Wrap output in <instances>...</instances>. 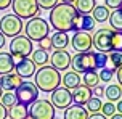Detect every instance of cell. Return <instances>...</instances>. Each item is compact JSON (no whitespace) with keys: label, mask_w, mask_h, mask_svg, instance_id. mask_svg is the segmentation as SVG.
<instances>
[{"label":"cell","mask_w":122,"mask_h":119,"mask_svg":"<svg viewBox=\"0 0 122 119\" xmlns=\"http://www.w3.org/2000/svg\"><path fill=\"white\" fill-rule=\"evenodd\" d=\"M79 13L72 3H58V5L50 10V26L56 32H69L72 31V23Z\"/></svg>","instance_id":"6da1fadb"},{"label":"cell","mask_w":122,"mask_h":119,"mask_svg":"<svg viewBox=\"0 0 122 119\" xmlns=\"http://www.w3.org/2000/svg\"><path fill=\"white\" fill-rule=\"evenodd\" d=\"M36 85L40 92H53L61 85V74L53 66H42L36 71Z\"/></svg>","instance_id":"7a4b0ae2"},{"label":"cell","mask_w":122,"mask_h":119,"mask_svg":"<svg viewBox=\"0 0 122 119\" xmlns=\"http://www.w3.org/2000/svg\"><path fill=\"white\" fill-rule=\"evenodd\" d=\"M24 32L26 36L32 40V42H40L43 39L48 37V32H50V24L48 21H45L40 16H36V18L29 19L24 26Z\"/></svg>","instance_id":"3957f363"},{"label":"cell","mask_w":122,"mask_h":119,"mask_svg":"<svg viewBox=\"0 0 122 119\" xmlns=\"http://www.w3.org/2000/svg\"><path fill=\"white\" fill-rule=\"evenodd\" d=\"M71 68L77 74H85L88 71H97V52L76 53L71 60Z\"/></svg>","instance_id":"277c9868"},{"label":"cell","mask_w":122,"mask_h":119,"mask_svg":"<svg viewBox=\"0 0 122 119\" xmlns=\"http://www.w3.org/2000/svg\"><path fill=\"white\" fill-rule=\"evenodd\" d=\"M34 52V45L27 36H16L11 39L10 42V53L13 55L15 60H21V58H29Z\"/></svg>","instance_id":"5b68a950"},{"label":"cell","mask_w":122,"mask_h":119,"mask_svg":"<svg viewBox=\"0 0 122 119\" xmlns=\"http://www.w3.org/2000/svg\"><path fill=\"white\" fill-rule=\"evenodd\" d=\"M13 13L21 19H32L40 15V6L37 0H13Z\"/></svg>","instance_id":"8992f818"},{"label":"cell","mask_w":122,"mask_h":119,"mask_svg":"<svg viewBox=\"0 0 122 119\" xmlns=\"http://www.w3.org/2000/svg\"><path fill=\"white\" fill-rule=\"evenodd\" d=\"M0 32L5 37H16L23 32V19L16 16L15 13L5 15L3 18L0 19Z\"/></svg>","instance_id":"52a82bcc"},{"label":"cell","mask_w":122,"mask_h":119,"mask_svg":"<svg viewBox=\"0 0 122 119\" xmlns=\"http://www.w3.org/2000/svg\"><path fill=\"white\" fill-rule=\"evenodd\" d=\"M39 92H40V90L37 88L36 82L24 81L16 90H15V95H16L18 103H23L26 106H30V105L39 98Z\"/></svg>","instance_id":"ba28073f"},{"label":"cell","mask_w":122,"mask_h":119,"mask_svg":"<svg viewBox=\"0 0 122 119\" xmlns=\"http://www.w3.org/2000/svg\"><path fill=\"white\" fill-rule=\"evenodd\" d=\"M29 116L32 119H55V106L45 98H37L29 106Z\"/></svg>","instance_id":"9c48e42d"},{"label":"cell","mask_w":122,"mask_h":119,"mask_svg":"<svg viewBox=\"0 0 122 119\" xmlns=\"http://www.w3.org/2000/svg\"><path fill=\"white\" fill-rule=\"evenodd\" d=\"M112 37H114V31L111 27H101L93 36V47L97 48V52L111 53L112 52Z\"/></svg>","instance_id":"30bf717a"},{"label":"cell","mask_w":122,"mask_h":119,"mask_svg":"<svg viewBox=\"0 0 122 119\" xmlns=\"http://www.w3.org/2000/svg\"><path fill=\"white\" fill-rule=\"evenodd\" d=\"M71 47L77 53L90 52V48L93 47V36H90V32H85V31L74 32V36L71 37Z\"/></svg>","instance_id":"8fae6325"},{"label":"cell","mask_w":122,"mask_h":119,"mask_svg":"<svg viewBox=\"0 0 122 119\" xmlns=\"http://www.w3.org/2000/svg\"><path fill=\"white\" fill-rule=\"evenodd\" d=\"M51 105L55 109H67L72 105V93L66 87H58L56 90L51 92Z\"/></svg>","instance_id":"7c38bea8"},{"label":"cell","mask_w":122,"mask_h":119,"mask_svg":"<svg viewBox=\"0 0 122 119\" xmlns=\"http://www.w3.org/2000/svg\"><path fill=\"white\" fill-rule=\"evenodd\" d=\"M71 60L72 57L66 50H55L50 57V63L56 71H66L67 68H71Z\"/></svg>","instance_id":"4fadbf2b"},{"label":"cell","mask_w":122,"mask_h":119,"mask_svg":"<svg viewBox=\"0 0 122 119\" xmlns=\"http://www.w3.org/2000/svg\"><path fill=\"white\" fill-rule=\"evenodd\" d=\"M16 61V66H15V71L16 74L23 79H27V77H32L36 74V63L32 61L30 58H21V60H15Z\"/></svg>","instance_id":"5bb4252c"},{"label":"cell","mask_w":122,"mask_h":119,"mask_svg":"<svg viewBox=\"0 0 122 119\" xmlns=\"http://www.w3.org/2000/svg\"><path fill=\"white\" fill-rule=\"evenodd\" d=\"M71 93H72V103L80 105V106H85V103L93 97L92 88L87 87V85H84V84H80V85H77L76 88H72Z\"/></svg>","instance_id":"9a60e30c"},{"label":"cell","mask_w":122,"mask_h":119,"mask_svg":"<svg viewBox=\"0 0 122 119\" xmlns=\"http://www.w3.org/2000/svg\"><path fill=\"white\" fill-rule=\"evenodd\" d=\"M95 23L97 21L90 15H77L76 19H74V23H72V31L74 32H77V31L90 32L95 29Z\"/></svg>","instance_id":"2e32d148"},{"label":"cell","mask_w":122,"mask_h":119,"mask_svg":"<svg viewBox=\"0 0 122 119\" xmlns=\"http://www.w3.org/2000/svg\"><path fill=\"white\" fill-rule=\"evenodd\" d=\"M21 84H23V79H21L16 72H10V74L0 76V87L3 88V90H6V92L16 90Z\"/></svg>","instance_id":"e0dca14e"},{"label":"cell","mask_w":122,"mask_h":119,"mask_svg":"<svg viewBox=\"0 0 122 119\" xmlns=\"http://www.w3.org/2000/svg\"><path fill=\"white\" fill-rule=\"evenodd\" d=\"M15 66H16V61H15V58H13L11 53H8V52H0V76L13 72Z\"/></svg>","instance_id":"ac0fdd59"},{"label":"cell","mask_w":122,"mask_h":119,"mask_svg":"<svg viewBox=\"0 0 122 119\" xmlns=\"http://www.w3.org/2000/svg\"><path fill=\"white\" fill-rule=\"evenodd\" d=\"M88 111L85 106L80 105H71V106L64 109V119H88Z\"/></svg>","instance_id":"d6986e66"},{"label":"cell","mask_w":122,"mask_h":119,"mask_svg":"<svg viewBox=\"0 0 122 119\" xmlns=\"http://www.w3.org/2000/svg\"><path fill=\"white\" fill-rule=\"evenodd\" d=\"M50 40L55 50H66V47L71 44V37H67V32H55Z\"/></svg>","instance_id":"ffe728a7"},{"label":"cell","mask_w":122,"mask_h":119,"mask_svg":"<svg viewBox=\"0 0 122 119\" xmlns=\"http://www.w3.org/2000/svg\"><path fill=\"white\" fill-rule=\"evenodd\" d=\"M61 82H63V87L72 90V88H76L77 85H80L82 77H80V74H77L76 71H67L66 74L61 77Z\"/></svg>","instance_id":"44dd1931"},{"label":"cell","mask_w":122,"mask_h":119,"mask_svg":"<svg viewBox=\"0 0 122 119\" xmlns=\"http://www.w3.org/2000/svg\"><path fill=\"white\" fill-rule=\"evenodd\" d=\"M8 116H10V119H26L29 116V108L23 103H16L15 106L10 108Z\"/></svg>","instance_id":"7402d4cb"},{"label":"cell","mask_w":122,"mask_h":119,"mask_svg":"<svg viewBox=\"0 0 122 119\" xmlns=\"http://www.w3.org/2000/svg\"><path fill=\"white\" fill-rule=\"evenodd\" d=\"M74 6H76V10H77L79 15H88L97 6V0H76Z\"/></svg>","instance_id":"603a6c76"},{"label":"cell","mask_w":122,"mask_h":119,"mask_svg":"<svg viewBox=\"0 0 122 119\" xmlns=\"http://www.w3.org/2000/svg\"><path fill=\"white\" fill-rule=\"evenodd\" d=\"M109 15H111V11L106 5H97L93 8V11H92V16H93V19H95L97 23L108 21V19H109Z\"/></svg>","instance_id":"cb8c5ba5"},{"label":"cell","mask_w":122,"mask_h":119,"mask_svg":"<svg viewBox=\"0 0 122 119\" xmlns=\"http://www.w3.org/2000/svg\"><path fill=\"white\" fill-rule=\"evenodd\" d=\"M30 60L36 63V66H47V63H48V52L42 50V48H37V50L32 52V55H30Z\"/></svg>","instance_id":"d4e9b609"},{"label":"cell","mask_w":122,"mask_h":119,"mask_svg":"<svg viewBox=\"0 0 122 119\" xmlns=\"http://www.w3.org/2000/svg\"><path fill=\"white\" fill-rule=\"evenodd\" d=\"M104 95L108 97V100L109 101H119L122 97V87L121 85H117V84H111L109 87H106V90H104Z\"/></svg>","instance_id":"484cf974"},{"label":"cell","mask_w":122,"mask_h":119,"mask_svg":"<svg viewBox=\"0 0 122 119\" xmlns=\"http://www.w3.org/2000/svg\"><path fill=\"white\" fill-rule=\"evenodd\" d=\"M121 66H122V53L121 52H111L109 55H108V64H106V68L112 69L116 72Z\"/></svg>","instance_id":"4316f807"},{"label":"cell","mask_w":122,"mask_h":119,"mask_svg":"<svg viewBox=\"0 0 122 119\" xmlns=\"http://www.w3.org/2000/svg\"><path fill=\"white\" fill-rule=\"evenodd\" d=\"M109 26L112 31L122 32V11L121 10H112V13L109 15Z\"/></svg>","instance_id":"83f0119b"},{"label":"cell","mask_w":122,"mask_h":119,"mask_svg":"<svg viewBox=\"0 0 122 119\" xmlns=\"http://www.w3.org/2000/svg\"><path fill=\"white\" fill-rule=\"evenodd\" d=\"M82 82L87 87L95 88L100 84V74H98V71H88V72H85V74L82 76Z\"/></svg>","instance_id":"f1b7e54d"},{"label":"cell","mask_w":122,"mask_h":119,"mask_svg":"<svg viewBox=\"0 0 122 119\" xmlns=\"http://www.w3.org/2000/svg\"><path fill=\"white\" fill-rule=\"evenodd\" d=\"M101 108H103V101H101V98H97V97H92L90 100L85 103V109L90 114L100 113V111H101Z\"/></svg>","instance_id":"f546056e"},{"label":"cell","mask_w":122,"mask_h":119,"mask_svg":"<svg viewBox=\"0 0 122 119\" xmlns=\"http://www.w3.org/2000/svg\"><path fill=\"white\" fill-rule=\"evenodd\" d=\"M0 103H2L6 109H10L11 106H15V105L18 103L15 92H3V93H2V97H0Z\"/></svg>","instance_id":"4dcf8cb0"},{"label":"cell","mask_w":122,"mask_h":119,"mask_svg":"<svg viewBox=\"0 0 122 119\" xmlns=\"http://www.w3.org/2000/svg\"><path fill=\"white\" fill-rule=\"evenodd\" d=\"M98 74H100V81H101V82H111L114 71L109 69V68H103V69H100V71H98Z\"/></svg>","instance_id":"1f68e13d"},{"label":"cell","mask_w":122,"mask_h":119,"mask_svg":"<svg viewBox=\"0 0 122 119\" xmlns=\"http://www.w3.org/2000/svg\"><path fill=\"white\" fill-rule=\"evenodd\" d=\"M116 105L112 103V101H108V103H103V108H101V114L104 116H112V114H116Z\"/></svg>","instance_id":"d6a6232c"},{"label":"cell","mask_w":122,"mask_h":119,"mask_svg":"<svg viewBox=\"0 0 122 119\" xmlns=\"http://www.w3.org/2000/svg\"><path fill=\"white\" fill-rule=\"evenodd\" d=\"M60 0H37V3L40 6V10H53L58 5Z\"/></svg>","instance_id":"836d02e7"},{"label":"cell","mask_w":122,"mask_h":119,"mask_svg":"<svg viewBox=\"0 0 122 119\" xmlns=\"http://www.w3.org/2000/svg\"><path fill=\"white\" fill-rule=\"evenodd\" d=\"M108 64V53L97 52V69H103Z\"/></svg>","instance_id":"e575fe53"},{"label":"cell","mask_w":122,"mask_h":119,"mask_svg":"<svg viewBox=\"0 0 122 119\" xmlns=\"http://www.w3.org/2000/svg\"><path fill=\"white\" fill-rule=\"evenodd\" d=\"M104 5L109 10H119L122 5V0H104Z\"/></svg>","instance_id":"d590c367"},{"label":"cell","mask_w":122,"mask_h":119,"mask_svg":"<svg viewBox=\"0 0 122 119\" xmlns=\"http://www.w3.org/2000/svg\"><path fill=\"white\" fill-rule=\"evenodd\" d=\"M39 45H40L39 48H42V50H45V52H48L50 48H53V47H51V40H50L48 37L43 39V40H40V42H39Z\"/></svg>","instance_id":"8d00e7d4"},{"label":"cell","mask_w":122,"mask_h":119,"mask_svg":"<svg viewBox=\"0 0 122 119\" xmlns=\"http://www.w3.org/2000/svg\"><path fill=\"white\" fill-rule=\"evenodd\" d=\"M104 90H106L104 87H101V85H97L95 88H92V93H93V97H97V98H101V97L104 95Z\"/></svg>","instance_id":"74e56055"},{"label":"cell","mask_w":122,"mask_h":119,"mask_svg":"<svg viewBox=\"0 0 122 119\" xmlns=\"http://www.w3.org/2000/svg\"><path fill=\"white\" fill-rule=\"evenodd\" d=\"M6 118H8V109L0 103V119H6Z\"/></svg>","instance_id":"f35d334b"},{"label":"cell","mask_w":122,"mask_h":119,"mask_svg":"<svg viewBox=\"0 0 122 119\" xmlns=\"http://www.w3.org/2000/svg\"><path fill=\"white\" fill-rule=\"evenodd\" d=\"M13 3V0H0V10H6Z\"/></svg>","instance_id":"ab89813d"},{"label":"cell","mask_w":122,"mask_h":119,"mask_svg":"<svg viewBox=\"0 0 122 119\" xmlns=\"http://www.w3.org/2000/svg\"><path fill=\"white\" fill-rule=\"evenodd\" d=\"M88 119H108L104 114H101V113H93V114H90L88 116Z\"/></svg>","instance_id":"60d3db41"},{"label":"cell","mask_w":122,"mask_h":119,"mask_svg":"<svg viewBox=\"0 0 122 119\" xmlns=\"http://www.w3.org/2000/svg\"><path fill=\"white\" fill-rule=\"evenodd\" d=\"M116 76H117V81H119V85L122 87V66L116 71Z\"/></svg>","instance_id":"b9f144b4"},{"label":"cell","mask_w":122,"mask_h":119,"mask_svg":"<svg viewBox=\"0 0 122 119\" xmlns=\"http://www.w3.org/2000/svg\"><path fill=\"white\" fill-rule=\"evenodd\" d=\"M5 44H6V40H5V36H3V34L0 32V50H2V48L5 47Z\"/></svg>","instance_id":"7bdbcfd3"},{"label":"cell","mask_w":122,"mask_h":119,"mask_svg":"<svg viewBox=\"0 0 122 119\" xmlns=\"http://www.w3.org/2000/svg\"><path fill=\"white\" fill-rule=\"evenodd\" d=\"M116 109H117V113H121V114H122V100H119V101H117Z\"/></svg>","instance_id":"ee69618b"},{"label":"cell","mask_w":122,"mask_h":119,"mask_svg":"<svg viewBox=\"0 0 122 119\" xmlns=\"http://www.w3.org/2000/svg\"><path fill=\"white\" fill-rule=\"evenodd\" d=\"M111 119H122V114L121 113H116V114H112V116H111Z\"/></svg>","instance_id":"f6af8a7d"},{"label":"cell","mask_w":122,"mask_h":119,"mask_svg":"<svg viewBox=\"0 0 122 119\" xmlns=\"http://www.w3.org/2000/svg\"><path fill=\"white\" fill-rule=\"evenodd\" d=\"M61 3H72L74 5V2H76V0H60Z\"/></svg>","instance_id":"bcb514c9"},{"label":"cell","mask_w":122,"mask_h":119,"mask_svg":"<svg viewBox=\"0 0 122 119\" xmlns=\"http://www.w3.org/2000/svg\"><path fill=\"white\" fill-rule=\"evenodd\" d=\"M2 93H3V88L0 87V97H2Z\"/></svg>","instance_id":"7dc6e473"},{"label":"cell","mask_w":122,"mask_h":119,"mask_svg":"<svg viewBox=\"0 0 122 119\" xmlns=\"http://www.w3.org/2000/svg\"><path fill=\"white\" fill-rule=\"evenodd\" d=\"M26 119H32V118H30V116H27V118H26Z\"/></svg>","instance_id":"c3c4849f"},{"label":"cell","mask_w":122,"mask_h":119,"mask_svg":"<svg viewBox=\"0 0 122 119\" xmlns=\"http://www.w3.org/2000/svg\"><path fill=\"white\" fill-rule=\"evenodd\" d=\"M119 10H121V11H122V5H121V8H119Z\"/></svg>","instance_id":"681fc988"},{"label":"cell","mask_w":122,"mask_h":119,"mask_svg":"<svg viewBox=\"0 0 122 119\" xmlns=\"http://www.w3.org/2000/svg\"><path fill=\"white\" fill-rule=\"evenodd\" d=\"M6 119H10V118H6Z\"/></svg>","instance_id":"f907efd6"}]
</instances>
